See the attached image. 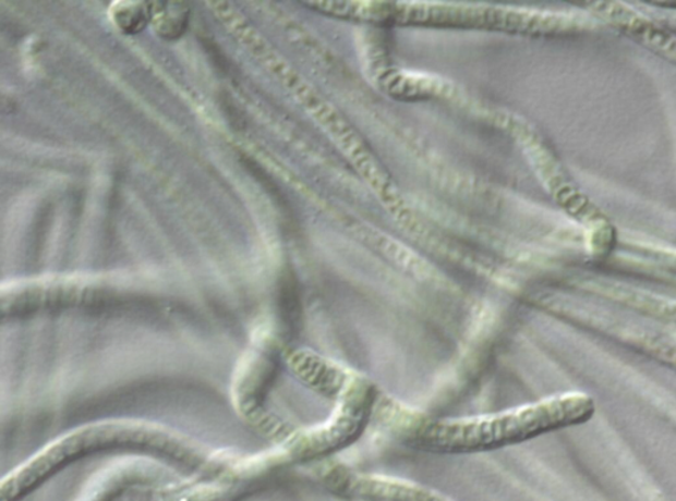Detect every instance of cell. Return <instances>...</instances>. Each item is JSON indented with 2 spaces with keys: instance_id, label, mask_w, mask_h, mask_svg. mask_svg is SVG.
I'll return each instance as SVG.
<instances>
[{
  "instance_id": "7a4b0ae2",
  "label": "cell",
  "mask_w": 676,
  "mask_h": 501,
  "mask_svg": "<svg viewBox=\"0 0 676 501\" xmlns=\"http://www.w3.org/2000/svg\"><path fill=\"white\" fill-rule=\"evenodd\" d=\"M599 15L621 28L626 35L653 49L667 60L676 62V37L660 25L638 14L637 11L618 3H597L593 5Z\"/></svg>"
},
{
  "instance_id": "3957f363",
  "label": "cell",
  "mask_w": 676,
  "mask_h": 501,
  "mask_svg": "<svg viewBox=\"0 0 676 501\" xmlns=\"http://www.w3.org/2000/svg\"><path fill=\"white\" fill-rule=\"evenodd\" d=\"M117 21L128 34H136L146 27L148 15L141 8L128 9L119 12Z\"/></svg>"
},
{
  "instance_id": "5b68a950",
  "label": "cell",
  "mask_w": 676,
  "mask_h": 501,
  "mask_svg": "<svg viewBox=\"0 0 676 501\" xmlns=\"http://www.w3.org/2000/svg\"><path fill=\"white\" fill-rule=\"evenodd\" d=\"M202 42L206 50V53H208L210 60L213 61V65H215L218 71L227 73L229 64L220 47H218L217 44L212 39H202Z\"/></svg>"
},
{
  "instance_id": "277c9868",
  "label": "cell",
  "mask_w": 676,
  "mask_h": 501,
  "mask_svg": "<svg viewBox=\"0 0 676 501\" xmlns=\"http://www.w3.org/2000/svg\"><path fill=\"white\" fill-rule=\"evenodd\" d=\"M220 100L224 114L227 115L229 122L233 124V127L236 130L245 129V119H243L241 110L237 108L233 100H231L227 94H224Z\"/></svg>"
},
{
  "instance_id": "8992f818",
  "label": "cell",
  "mask_w": 676,
  "mask_h": 501,
  "mask_svg": "<svg viewBox=\"0 0 676 501\" xmlns=\"http://www.w3.org/2000/svg\"><path fill=\"white\" fill-rule=\"evenodd\" d=\"M660 22L662 24H667L669 28L676 29V15H667L665 17H661Z\"/></svg>"
},
{
  "instance_id": "52a82bcc",
  "label": "cell",
  "mask_w": 676,
  "mask_h": 501,
  "mask_svg": "<svg viewBox=\"0 0 676 501\" xmlns=\"http://www.w3.org/2000/svg\"><path fill=\"white\" fill-rule=\"evenodd\" d=\"M665 261L667 262L668 266L676 267V255H674V256L666 255Z\"/></svg>"
},
{
  "instance_id": "6da1fadb",
  "label": "cell",
  "mask_w": 676,
  "mask_h": 501,
  "mask_svg": "<svg viewBox=\"0 0 676 501\" xmlns=\"http://www.w3.org/2000/svg\"><path fill=\"white\" fill-rule=\"evenodd\" d=\"M592 413L590 398L568 394L499 416L430 425L419 433V441L425 447L444 450L494 448L587 421Z\"/></svg>"
}]
</instances>
